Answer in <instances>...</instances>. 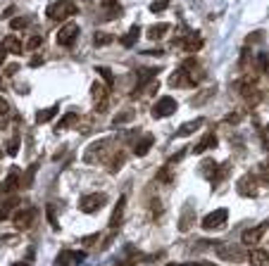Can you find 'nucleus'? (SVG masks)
Segmentation results:
<instances>
[{"instance_id": "4c0bfd02", "label": "nucleus", "mask_w": 269, "mask_h": 266, "mask_svg": "<svg viewBox=\"0 0 269 266\" xmlns=\"http://www.w3.org/2000/svg\"><path fill=\"white\" fill-rule=\"evenodd\" d=\"M41 43H43V38H41V36H34V38H31L29 43H26V48H38Z\"/></svg>"}, {"instance_id": "20e7f679", "label": "nucleus", "mask_w": 269, "mask_h": 266, "mask_svg": "<svg viewBox=\"0 0 269 266\" xmlns=\"http://www.w3.org/2000/svg\"><path fill=\"white\" fill-rule=\"evenodd\" d=\"M105 205H108V195H105V193H90V195H84L79 200V209L84 214L98 212V209L105 207Z\"/></svg>"}, {"instance_id": "f3484780", "label": "nucleus", "mask_w": 269, "mask_h": 266, "mask_svg": "<svg viewBox=\"0 0 269 266\" xmlns=\"http://www.w3.org/2000/svg\"><path fill=\"white\" fill-rule=\"evenodd\" d=\"M248 262H250V266H269V252L262 247H255L248 254Z\"/></svg>"}, {"instance_id": "a878e982", "label": "nucleus", "mask_w": 269, "mask_h": 266, "mask_svg": "<svg viewBox=\"0 0 269 266\" xmlns=\"http://www.w3.org/2000/svg\"><path fill=\"white\" fill-rule=\"evenodd\" d=\"M193 221H196V212H193V209H186L183 216H181V221H179V231L186 233L191 226H193Z\"/></svg>"}, {"instance_id": "0eeeda50", "label": "nucleus", "mask_w": 269, "mask_h": 266, "mask_svg": "<svg viewBox=\"0 0 269 266\" xmlns=\"http://www.w3.org/2000/svg\"><path fill=\"white\" fill-rule=\"evenodd\" d=\"M226 219H229V212H226L224 207H219L215 212H210L207 216H202L200 226H202L205 231H219V228L226 224Z\"/></svg>"}, {"instance_id": "7ed1b4c3", "label": "nucleus", "mask_w": 269, "mask_h": 266, "mask_svg": "<svg viewBox=\"0 0 269 266\" xmlns=\"http://www.w3.org/2000/svg\"><path fill=\"white\" fill-rule=\"evenodd\" d=\"M76 38H79V24H76V21H67V24H62V26L57 29V34H55L57 45H62V48L74 45Z\"/></svg>"}, {"instance_id": "5701e85b", "label": "nucleus", "mask_w": 269, "mask_h": 266, "mask_svg": "<svg viewBox=\"0 0 269 266\" xmlns=\"http://www.w3.org/2000/svg\"><path fill=\"white\" fill-rule=\"evenodd\" d=\"M169 29H172V26L164 24V21H162V24H155V26L148 29V38H150V41H160V38H164V36L169 34Z\"/></svg>"}, {"instance_id": "9d476101", "label": "nucleus", "mask_w": 269, "mask_h": 266, "mask_svg": "<svg viewBox=\"0 0 269 266\" xmlns=\"http://www.w3.org/2000/svg\"><path fill=\"white\" fill-rule=\"evenodd\" d=\"M267 228H269V219H265L260 226H255V228H250V231H243V235H241L243 245H250V247H255V245L262 240V235L267 233Z\"/></svg>"}, {"instance_id": "c85d7f7f", "label": "nucleus", "mask_w": 269, "mask_h": 266, "mask_svg": "<svg viewBox=\"0 0 269 266\" xmlns=\"http://www.w3.org/2000/svg\"><path fill=\"white\" fill-rule=\"evenodd\" d=\"M76 122H79V114H76V112H69V114H65V119L57 124V133H60L62 128H69V126L76 124Z\"/></svg>"}, {"instance_id": "ddd939ff", "label": "nucleus", "mask_w": 269, "mask_h": 266, "mask_svg": "<svg viewBox=\"0 0 269 266\" xmlns=\"http://www.w3.org/2000/svg\"><path fill=\"white\" fill-rule=\"evenodd\" d=\"M79 262H84V252H72V249H62L57 254L53 266H79Z\"/></svg>"}, {"instance_id": "7c9ffc66", "label": "nucleus", "mask_w": 269, "mask_h": 266, "mask_svg": "<svg viewBox=\"0 0 269 266\" xmlns=\"http://www.w3.org/2000/svg\"><path fill=\"white\" fill-rule=\"evenodd\" d=\"M169 7V0H153L150 2V12H164Z\"/></svg>"}, {"instance_id": "4468645a", "label": "nucleus", "mask_w": 269, "mask_h": 266, "mask_svg": "<svg viewBox=\"0 0 269 266\" xmlns=\"http://www.w3.org/2000/svg\"><path fill=\"white\" fill-rule=\"evenodd\" d=\"M177 43H179V45H183L188 53H196V50H200V48H202V36H200V31H191L186 38H179Z\"/></svg>"}, {"instance_id": "a18cd8bd", "label": "nucleus", "mask_w": 269, "mask_h": 266, "mask_svg": "<svg viewBox=\"0 0 269 266\" xmlns=\"http://www.w3.org/2000/svg\"><path fill=\"white\" fill-rule=\"evenodd\" d=\"M100 5H103V7H114L117 0H100Z\"/></svg>"}, {"instance_id": "b1692460", "label": "nucleus", "mask_w": 269, "mask_h": 266, "mask_svg": "<svg viewBox=\"0 0 269 266\" xmlns=\"http://www.w3.org/2000/svg\"><path fill=\"white\" fill-rule=\"evenodd\" d=\"M124 162H126V155H124V152H114V155H112V160H110V164H108L110 174H117V171L124 166Z\"/></svg>"}, {"instance_id": "f03ea898", "label": "nucleus", "mask_w": 269, "mask_h": 266, "mask_svg": "<svg viewBox=\"0 0 269 266\" xmlns=\"http://www.w3.org/2000/svg\"><path fill=\"white\" fill-rule=\"evenodd\" d=\"M110 147H112V141H110V138H103V141L93 143V145L86 147V152H84V162H89V164L105 162L108 155H114V152H110Z\"/></svg>"}, {"instance_id": "4be33fe9", "label": "nucleus", "mask_w": 269, "mask_h": 266, "mask_svg": "<svg viewBox=\"0 0 269 266\" xmlns=\"http://www.w3.org/2000/svg\"><path fill=\"white\" fill-rule=\"evenodd\" d=\"M57 112H60V105H50V107H45V109H38L36 124H48V122L53 119Z\"/></svg>"}, {"instance_id": "c9c22d12", "label": "nucleus", "mask_w": 269, "mask_h": 266, "mask_svg": "<svg viewBox=\"0 0 269 266\" xmlns=\"http://www.w3.org/2000/svg\"><path fill=\"white\" fill-rule=\"evenodd\" d=\"M48 219H50V224H53L55 228L60 231V224H57V219H55V207L53 205H48Z\"/></svg>"}, {"instance_id": "c756f323", "label": "nucleus", "mask_w": 269, "mask_h": 266, "mask_svg": "<svg viewBox=\"0 0 269 266\" xmlns=\"http://www.w3.org/2000/svg\"><path fill=\"white\" fill-rule=\"evenodd\" d=\"M26 26H29V19H26V17H15L12 21H10V29H12V31L26 29Z\"/></svg>"}, {"instance_id": "a19ab883", "label": "nucleus", "mask_w": 269, "mask_h": 266, "mask_svg": "<svg viewBox=\"0 0 269 266\" xmlns=\"http://www.w3.org/2000/svg\"><path fill=\"white\" fill-rule=\"evenodd\" d=\"M5 60H7V48L0 43V64H5Z\"/></svg>"}, {"instance_id": "09e8293b", "label": "nucleus", "mask_w": 269, "mask_h": 266, "mask_svg": "<svg viewBox=\"0 0 269 266\" xmlns=\"http://www.w3.org/2000/svg\"><path fill=\"white\" fill-rule=\"evenodd\" d=\"M267 74H269V67H267Z\"/></svg>"}, {"instance_id": "1a4fd4ad", "label": "nucleus", "mask_w": 269, "mask_h": 266, "mask_svg": "<svg viewBox=\"0 0 269 266\" xmlns=\"http://www.w3.org/2000/svg\"><path fill=\"white\" fill-rule=\"evenodd\" d=\"M236 190H238L243 197H255L257 195V190H260L257 178L252 176V174H243V176L238 178V183H236Z\"/></svg>"}, {"instance_id": "2eb2a0df", "label": "nucleus", "mask_w": 269, "mask_h": 266, "mask_svg": "<svg viewBox=\"0 0 269 266\" xmlns=\"http://www.w3.org/2000/svg\"><path fill=\"white\" fill-rule=\"evenodd\" d=\"M124 205H126V197L122 195L119 202H117V207H114V212H112V219H110V235H114L119 231V224H122V216H124Z\"/></svg>"}, {"instance_id": "412c9836", "label": "nucleus", "mask_w": 269, "mask_h": 266, "mask_svg": "<svg viewBox=\"0 0 269 266\" xmlns=\"http://www.w3.org/2000/svg\"><path fill=\"white\" fill-rule=\"evenodd\" d=\"M215 145H217L215 133H205V136H202V141L193 147V155H202L205 150H210V147H215Z\"/></svg>"}, {"instance_id": "9b49d317", "label": "nucleus", "mask_w": 269, "mask_h": 266, "mask_svg": "<svg viewBox=\"0 0 269 266\" xmlns=\"http://www.w3.org/2000/svg\"><path fill=\"white\" fill-rule=\"evenodd\" d=\"M17 190H22V171H19L17 166H12L10 174H7V178H5V183H2V193L15 195Z\"/></svg>"}, {"instance_id": "2f4dec72", "label": "nucleus", "mask_w": 269, "mask_h": 266, "mask_svg": "<svg viewBox=\"0 0 269 266\" xmlns=\"http://www.w3.org/2000/svg\"><path fill=\"white\" fill-rule=\"evenodd\" d=\"M95 71H98V74L105 79V83H108V86H112V83H114V76H112V71H110L108 67H95Z\"/></svg>"}, {"instance_id": "f257e3e1", "label": "nucleus", "mask_w": 269, "mask_h": 266, "mask_svg": "<svg viewBox=\"0 0 269 266\" xmlns=\"http://www.w3.org/2000/svg\"><path fill=\"white\" fill-rule=\"evenodd\" d=\"M76 12H79V7H76L74 0H55V2L48 5V10H45L48 19H55V21H60V19H69V17H74Z\"/></svg>"}, {"instance_id": "423d86ee", "label": "nucleus", "mask_w": 269, "mask_h": 266, "mask_svg": "<svg viewBox=\"0 0 269 266\" xmlns=\"http://www.w3.org/2000/svg\"><path fill=\"white\" fill-rule=\"evenodd\" d=\"M38 212L34 209V207H19L17 212H15V216H12V221H15V228L17 231H29L31 226H34V221H36Z\"/></svg>"}, {"instance_id": "39448f33", "label": "nucleus", "mask_w": 269, "mask_h": 266, "mask_svg": "<svg viewBox=\"0 0 269 266\" xmlns=\"http://www.w3.org/2000/svg\"><path fill=\"white\" fill-rule=\"evenodd\" d=\"M217 254L224 259V262H233V264H241V262H246L248 259V254H246V249L241 247V245H217Z\"/></svg>"}, {"instance_id": "72a5a7b5", "label": "nucleus", "mask_w": 269, "mask_h": 266, "mask_svg": "<svg viewBox=\"0 0 269 266\" xmlns=\"http://www.w3.org/2000/svg\"><path fill=\"white\" fill-rule=\"evenodd\" d=\"M131 119H134V112H122L119 117H114V119H112V124H114V126H117V124H126V122H131Z\"/></svg>"}, {"instance_id": "dca6fc26", "label": "nucleus", "mask_w": 269, "mask_h": 266, "mask_svg": "<svg viewBox=\"0 0 269 266\" xmlns=\"http://www.w3.org/2000/svg\"><path fill=\"white\" fill-rule=\"evenodd\" d=\"M202 124H205V119H191V122H186V124H181L179 128H177V136H179V138L193 136V133H198V131L202 128Z\"/></svg>"}, {"instance_id": "49530a36", "label": "nucleus", "mask_w": 269, "mask_h": 266, "mask_svg": "<svg viewBox=\"0 0 269 266\" xmlns=\"http://www.w3.org/2000/svg\"><path fill=\"white\" fill-rule=\"evenodd\" d=\"M12 266H29V264H12Z\"/></svg>"}, {"instance_id": "a211bd4d", "label": "nucleus", "mask_w": 269, "mask_h": 266, "mask_svg": "<svg viewBox=\"0 0 269 266\" xmlns=\"http://www.w3.org/2000/svg\"><path fill=\"white\" fill-rule=\"evenodd\" d=\"M19 207V200L17 195H10L5 202H0V221H5V219H10L12 216V209Z\"/></svg>"}, {"instance_id": "c03bdc74", "label": "nucleus", "mask_w": 269, "mask_h": 266, "mask_svg": "<svg viewBox=\"0 0 269 266\" xmlns=\"http://www.w3.org/2000/svg\"><path fill=\"white\" fill-rule=\"evenodd\" d=\"M177 266H215V264H210V262H200V264H193V262H188V264H177Z\"/></svg>"}, {"instance_id": "bb28decb", "label": "nucleus", "mask_w": 269, "mask_h": 266, "mask_svg": "<svg viewBox=\"0 0 269 266\" xmlns=\"http://www.w3.org/2000/svg\"><path fill=\"white\" fill-rule=\"evenodd\" d=\"M241 93H243V98H246V102H250V105H257L260 102V93L255 88H250V86H241Z\"/></svg>"}, {"instance_id": "aec40b11", "label": "nucleus", "mask_w": 269, "mask_h": 266, "mask_svg": "<svg viewBox=\"0 0 269 266\" xmlns=\"http://www.w3.org/2000/svg\"><path fill=\"white\" fill-rule=\"evenodd\" d=\"M153 143H155V138H153L150 133H145L141 141H136V145H134V152H136L138 157H143V155H148V150L153 147Z\"/></svg>"}, {"instance_id": "f8f14e48", "label": "nucleus", "mask_w": 269, "mask_h": 266, "mask_svg": "<svg viewBox=\"0 0 269 266\" xmlns=\"http://www.w3.org/2000/svg\"><path fill=\"white\" fill-rule=\"evenodd\" d=\"M90 95H93V102H95V109L103 112L108 107V86H103L100 81H95L90 86Z\"/></svg>"}, {"instance_id": "f704fd0d", "label": "nucleus", "mask_w": 269, "mask_h": 266, "mask_svg": "<svg viewBox=\"0 0 269 266\" xmlns=\"http://www.w3.org/2000/svg\"><path fill=\"white\" fill-rule=\"evenodd\" d=\"M7 114H10V105H7V100H5V98H0V117L5 119Z\"/></svg>"}, {"instance_id": "cd10ccee", "label": "nucleus", "mask_w": 269, "mask_h": 266, "mask_svg": "<svg viewBox=\"0 0 269 266\" xmlns=\"http://www.w3.org/2000/svg\"><path fill=\"white\" fill-rule=\"evenodd\" d=\"M200 169H202V174H205V176L210 178V181H215V176H217V169H219V166H217V162H212V160H205V162H202V166H200Z\"/></svg>"}, {"instance_id": "6ab92c4d", "label": "nucleus", "mask_w": 269, "mask_h": 266, "mask_svg": "<svg viewBox=\"0 0 269 266\" xmlns=\"http://www.w3.org/2000/svg\"><path fill=\"white\" fill-rule=\"evenodd\" d=\"M2 45L7 48V53H12V55H22V50H24V43L19 41L17 36H5L2 38Z\"/></svg>"}, {"instance_id": "79ce46f5", "label": "nucleus", "mask_w": 269, "mask_h": 266, "mask_svg": "<svg viewBox=\"0 0 269 266\" xmlns=\"http://www.w3.org/2000/svg\"><path fill=\"white\" fill-rule=\"evenodd\" d=\"M241 119H243V114H241V112H233V117H231V114L226 117V122H241Z\"/></svg>"}, {"instance_id": "58836bf2", "label": "nucleus", "mask_w": 269, "mask_h": 266, "mask_svg": "<svg viewBox=\"0 0 269 266\" xmlns=\"http://www.w3.org/2000/svg\"><path fill=\"white\" fill-rule=\"evenodd\" d=\"M157 178H160V181H172V174H169V169H160Z\"/></svg>"}, {"instance_id": "de8ad7c7", "label": "nucleus", "mask_w": 269, "mask_h": 266, "mask_svg": "<svg viewBox=\"0 0 269 266\" xmlns=\"http://www.w3.org/2000/svg\"><path fill=\"white\" fill-rule=\"evenodd\" d=\"M167 266H177V264H167Z\"/></svg>"}, {"instance_id": "6e6552de", "label": "nucleus", "mask_w": 269, "mask_h": 266, "mask_svg": "<svg viewBox=\"0 0 269 266\" xmlns=\"http://www.w3.org/2000/svg\"><path fill=\"white\" fill-rule=\"evenodd\" d=\"M177 107H179V102H177L172 95H162L160 100L153 105V117H155V119H164V117L174 114Z\"/></svg>"}, {"instance_id": "473e14b6", "label": "nucleus", "mask_w": 269, "mask_h": 266, "mask_svg": "<svg viewBox=\"0 0 269 266\" xmlns=\"http://www.w3.org/2000/svg\"><path fill=\"white\" fill-rule=\"evenodd\" d=\"M93 43H95V45H108V43H112V36L110 34H95L93 36Z\"/></svg>"}, {"instance_id": "ea45409f", "label": "nucleus", "mask_w": 269, "mask_h": 266, "mask_svg": "<svg viewBox=\"0 0 269 266\" xmlns=\"http://www.w3.org/2000/svg\"><path fill=\"white\" fill-rule=\"evenodd\" d=\"M17 147H19V141H17V138H15V141L10 143V147H7V152H10V155H17Z\"/></svg>"}, {"instance_id": "393cba45", "label": "nucleus", "mask_w": 269, "mask_h": 266, "mask_svg": "<svg viewBox=\"0 0 269 266\" xmlns=\"http://www.w3.org/2000/svg\"><path fill=\"white\" fill-rule=\"evenodd\" d=\"M138 36H141V26L136 24V26H131L129 31H126V36L122 38V45H126V48H131L136 41H138Z\"/></svg>"}, {"instance_id": "e433bc0d", "label": "nucleus", "mask_w": 269, "mask_h": 266, "mask_svg": "<svg viewBox=\"0 0 269 266\" xmlns=\"http://www.w3.org/2000/svg\"><path fill=\"white\" fill-rule=\"evenodd\" d=\"M95 240H98V235H86V238H81V245H84V247H89V245H93Z\"/></svg>"}, {"instance_id": "37998d69", "label": "nucleus", "mask_w": 269, "mask_h": 266, "mask_svg": "<svg viewBox=\"0 0 269 266\" xmlns=\"http://www.w3.org/2000/svg\"><path fill=\"white\" fill-rule=\"evenodd\" d=\"M114 266H136V259H124V262H117Z\"/></svg>"}, {"instance_id": "8fccbe9b", "label": "nucleus", "mask_w": 269, "mask_h": 266, "mask_svg": "<svg viewBox=\"0 0 269 266\" xmlns=\"http://www.w3.org/2000/svg\"><path fill=\"white\" fill-rule=\"evenodd\" d=\"M267 133H269V131H267ZM267 138H269V136H267Z\"/></svg>"}]
</instances>
